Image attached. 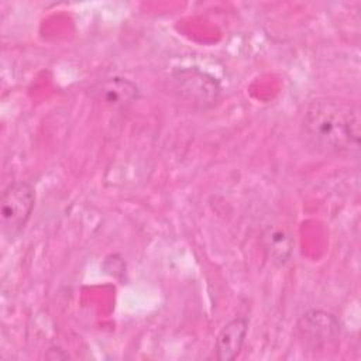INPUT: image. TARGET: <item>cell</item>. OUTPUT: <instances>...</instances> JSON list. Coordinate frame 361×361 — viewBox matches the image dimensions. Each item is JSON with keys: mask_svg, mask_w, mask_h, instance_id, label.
<instances>
[{"mask_svg": "<svg viewBox=\"0 0 361 361\" xmlns=\"http://www.w3.org/2000/svg\"><path fill=\"white\" fill-rule=\"evenodd\" d=\"M302 135L316 152L331 157H358L360 110L357 104L337 99L312 100L300 123Z\"/></svg>", "mask_w": 361, "mask_h": 361, "instance_id": "cell-1", "label": "cell"}, {"mask_svg": "<svg viewBox=\"0 0 361 361\" xmlns=\"http://www.w3.org/2000/svg\"><path fill=\"white\" fill-rule=\"evenodd\" d=\"M35 204V189L28 182H13L1 193V233L7 241H14L24 231Z\"/></svg>", "mask_w": 361, "mask_h": 361, "instance_id": "cell-2", "label": "cell"}, {"mask_svg": "<svg viewBox=\"0 0 361 361\" xmlns=\"http://www.w3.org/2000/svg\"><path fill=\"white\" fill-rule=\"evenodd\" d=\"M338 319L326 310L313 309L300 316L296 324L298 338L309 351H322L336 343L340 336Z\"/></svg>", "mask_w": 361, "mask_h": 361, "instance_id": "cell-3", "label": "cell"}, {"mask_svg": "<svg viewBox=\"0 0 361 361\" xmlns=\"http://www.w3.org/2000/svg\"><path fill=\"white\" fill-rule=\"evenodd\" d=\"M176 90L180 97L193 106L207 107L213 104L220 93V86L214 78L199 69H182L173 75Z\"/></svg>", "mask_w": 361, "mask_h": 361, "instance_id": "cell-4", "label": "cell"}, {"mask_svg": "<svg viewBox=\"0 0 361 361\" xmlns=\"http://www.w3.org/2000/svg\"><path fill=\"white\" fill-rule=\"evenodd\" d=\"M89 94L93 100L103 106L111 109H124L140 97V89L130 79L113 76L94 83L89 89Z\"/></svg>", "mask_w": 361, "mask_h": 361, "instance_id": "cell-5", "label": "cell"}, {"mask_svg": "<svg viewBox=\"0 0 361 361\" xmlns=\"http://www.w3.org/2000/svg\"><path fill=\"white\" fill-rule=\"evenodd\" d=\"M248 331V320L235 317L226 323L219 331L214 343L216 358L219 361H233L240 354Z\"/></svg>", "mask_w": 361, "mask_h": 361, "instance_id": "cell-6", "label": "cell"}, {"mask_svg": "<svg viewBox=\"0 0 361 361\" xmlns=\"http://www.w3.org/2000/svg\"><path fill=\"white\" fill-rule=\"evenodd\" d=\"M262 245L267 258L275 267H283L293 254V240L285 228L269 226L262 234Z\"/></svg>", "mask_w": 361, "mask_h": 361, "instance_id": "cell-7", "label": "cell"}, {"mask_svg": "<svg viewBox=\"0 0 361 361\" xmlns=\"http://www.w3.org/2000/svg\"><path fill=\"white\" fill-rule=\"evenodd\" d=\"M48 351H52L54 353V355H51V357H48V358H51V360H65V358H68L69 355L62 350V348H59V347H51Z\"/></svg>", "mask_w": 361, "mask_h": 361, "instance_id": "cell-8", "label": "cell"}]
</instances>
